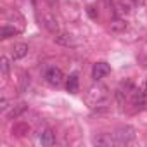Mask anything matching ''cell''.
<instances>
[{
	"mask_svg": "<svg viewBox=\"0 0 147 147\" xmlns=\"http://www.w3.org/2000/svg\"><path fill=\"white\" fill-rule=\"evenodd\" d=\"M107 97H109V90H107L106 85H100V83H97V85H94L92 88H88V94H87V100H88V104H92V106H100V104H104V102L107 100Z\"/></svg>",
	"mask_w": 147,
	"mask_h": 147,
	"instance_id": "1",
	"label": "cell"
},
{
	"mask_svg": "<svg viewBox=\"0 0 147 147\" xmlns=\"http://www.w3.org/2000/svg\"><path fill=\"white\" fill-rule=\"evenodd\" d=\"M113 137L116 140V145H128L137 138V130L133 126H130V125H125V126L116 128Z\"/></svg>",
	"mask_w": 147,
	"mask_h": 147,
	"instance_id": "2",
	"label": "cell"
},
{
	"mask_svg": "<svg viewBox=\"0 0 147 147\" xmlns=\"http://www.w3.org/2000/svg\"><path fill=\"white\" fill-rule=\"evenodd\" d=\"M43 78L50 87H61L62 82H64V73L57 66H49L43 73Z\"/></svg>",
	"mask_w": 147,
	"mask_h": 147,
	"instance_id": "3",
	"label": "cell"
},
{
	"mask_svg": "<svg viewBox=\"0 0 147 147\" xmlns=\"http://www.w3.org/2000/svg\"><path fill=\"white\" fill-rule=\"evenodd\" d=\"M131 104L135 106L137 111L147 109V90L144 88H135L131 94Z\"/></svg>",
	"mask_w": 147,
	"mask_h": 147,
	"instance_id": "4",
	"label": "cell"
},
{
	"mask_svg": "<svg viewBox=\"0 0 147 147\" xmlns=\"http://www.w3.org/2000/svg\"><path fill=\"white\" fill-rule=\"evenodd\" d=\"M109 73H111V66H109L107 62L100 61V62H95L94 67H92V78H94L95 82H100L102 78H106V76L109 75Z\"/></svg>",
	"mask_w": 147,
	"mask_h": 147,
	"instance_id": "5",
	"label": "cell"
},
{
	"mask_svg": "<svg viewBox=\"0 0 147 147\" xmlns=\"http://www.w3.org/2000/svg\"><path fill=\"white\" fill-rule=\"evenodd\" d=\"M92 144L97 147H113V145H116V140H114L113 133H100L92 138Z\"/></svg>",
	"mask_w": 147,
	"mask_h": 147,
	"instance_id": "6",
	"label": "cell"
},
{
	"mask_svg": "<svg viewBox=\"0 0 147 147\" xmlns=\"http://www.w3.org/2000/svg\"><path fill=\"white\" fill-rule=\"evenodd\" d=\"M42 21H43V26H45L52 35H57V33H59V24H57L55 16H52V14H43Z\"/></svg>",
	"mask_w": 147,
	"mask_h": 147,
	"instance_id": "7",
	"label": "cell"
},
{
	"mask_svg": "<svg viewBox=\"0 0 147 147\" xmlns=\"http://www.w3.org/2000/svg\"><path fill=\"white\" fill-rule=\"evenodd\" d=\"M40 144L45 145V147H50L55 144V133L50 130V128H45L40 131Z\"/></svg>",
	"mask_w": 147,
	"mask_h": 147,
	"instance_id": "8",
	"label": "cell"
},
{
	"mask_svg": "<svg viewBox=\"0 0 147 147\" xmlns=\"http://www.w3.org/2000/svg\"><path fill=\"white\" fill-rule=\"evenodd\" d=\"M26 109H28V104H26V102H19V104L12 106L5 114H7V118H9V119H18V118L26 111Z\"/></svg>",
	"mask_w": 147,
	"mask_h": 147,
	"instance_id": "9",
	"label": "cell"
},
{
	"mask_svg": "<svg viewBox=\"0 0 147 147\" xmlns=\"http://www.w3.org/2000/svg\"><path fill=\"white\" fill-rule=\"evenodd\" d=\"M28 52H30V49H28L26 43H16V45L12 47V52H11V54H12V59H14V61H19V59L26 57Z\"/></svg>",
	"mask_w": 147,
	"mask_h": 147,
	"instance_id": "10",
	"label": "cell"
},
{
	"mask_svg": "<svg viewBox=\"0 0 147 147\" xmlns=\"http://www.w3.org/2000/svg\"><path fill=\"white\" fill-rule=\"evenodd\" d=\"M66 88L69 94H76L80 90V78L76 73H73V75H69V78L66 80Z\"/></svg>",
	"mask_w": 147,
	"mask_h": 147,
	"instance_id": "11",
	"label": "cell"
},
{
	"mask_svg": "<svg viewBox=\"0 0 147 147\" xmlns=\"http://www.w3.org/2000/svg\"><path fill=\"white\" fill-rule=\"evenodd\" d=\"M54 42L59 43V45H64V47H69V45H75V42H73V36L67 35V33H57L54 36Z\"/></svg>",
	"mask_w": 147,
	"mask_h": 147,
	"instance_id": "12",
	"label": "cell"
},
{
	"mask_svg": "<svg viewBox=\"0 0 147 147\" xmlns=\"http://www.w3.org/2000/svg\"><path fill=\"white\" fill-rule=\"evenodd\" d=\"M21 33V30L19 28H12V26H2V30H0V36L2 38H11V36H14V35H19Z\"/></svg>",
	"mask_w": 147,
	"mask_h": 147,
	"instance_id": "13",
	"label": "cell"
},
{
	"mask_svg": "<svg viewBox=\"0 0 147 147\" xmlns=\"http://www.w3.org/2000/svg\"><path fill=\"white\" fill-rule=\"evenodd\" d=\"M30 131V126L26 125V123H18V125H14V128H12V135H18V137H23V135H26Z\"/></svg>",
	"mask_w": 147,
	"mask_h": 147,
	"instance_id": "14",
	"label": "cell"
},
{
	"mask_svg": "<svg viewBox=\"0 0 147 147\" xmlns=\"http://www.w3.org/2000/svg\"><path fill=\"white\" fill-rule=\"evenodd\" d=\"M111 30H113V31H116V33L125 31V30H126V23H125L123 19H119V18H114V19H113V23H111Z\"/></svg>",
	"mask_w": 147,
	"mask_h": 147,
	"instance_id": "15",
	"label": "cell"
},
{
	"mask_svg": "<svg viewBox=\"0 0 147 147\" xmlns=\"http://www.w3.org/2000/svg\"><path fill=\"white\" fill-rule=\"evenodd\" d=\"M0 69H2V76H7L9 75V69H11V64H9V59L5 55L0 57Z\"/></svg>",
	"mask_w": 147,
	"mask_h": 147,
	"instance_id": "16",
	"label": "cell"
},
{
	"mask_svg": "<svg viewBox=\"0 0 147 147\" xmlns=\"http://www.w3.org/2000/svg\"><path fill=\"white\" fill-rule=\"evenodd\" d=\"M9 99L5 97V95H2V97H0V111H2V113H7L9 111Z\"/></svg>",
	"mask_w": 147,
	"mask_h": 147,
	"instance_id": "17",
	"label": "cell"
},
{
	"mask_svg": "<svg viewBox=\"0 0 147 147\" xmlns=\"http://www.w3.org/2000/svg\"><path fill=\"white\" fill-rule=\"evenodd\" d=\"M128 2H130V0H128ZM128 2H125V0H119V11L121 12H130V4Z\"/></svg>",
	"mask_w": 147,
	"mask_h": 147,
	"instance_id": "18",
	"label": "cell"
},
{
	"mask_svg": "<svg viewBox=\"0 0 147 147\" xmlns=\"http://www.w3.org/2000/svg\"><path fill=\"white\" fill-rule=\"evenodd\" d=\"M87 12H88V16H90L92 19H97V18H99V14H95V11H94V7H92V5H88Z\"/></svg>",
	"mask_w": 147,
	"mask_h": 147,
	"instance_id": "19",
	"label": "cell"
},
{
	"mask_svg": "<svg viewBox=\"0 0 147 147\" xmlns=\"http://www.w3.org/2000/svg\"><path fill=\"white\" fill-rule=\"evenodd\" d=\"M130 2H131V5H145V2H147V0H130Z\"/></svg>",
	"mask_w": 147,
	"mask_h": 147,
	"instance_id": "20",
	"label": "cell"
},
{
	"mask_svg": "<svg viewBox=\"0 0 147 147\" xmlns=\"http://www.w3.org/2000/svg\"><path fill=\"white\" fill-rule=\"evenodd\" d=\"M47 2H49L50 7H55V5H57V0H47Z\"/></svg>",
	"mask_w": 147,
	"mask_h": 147,
	"instance_id": "21",
	"label": "cell"
},
{
	"mask_svg": "<svg viewBox=\"0 0 147 147\" xmlns=\"http://www.w3.org/2000/svg\"><path fill=\"white\" fill-rule=\"evenodd\" d=\"M144 90H147V78H145V82H144V87H142Z\"/></svg>",
	"mask_w": 147,
	"mask_h": 147,
	"instance_id": "22",
	"label": "cell"
}]
</instances>
